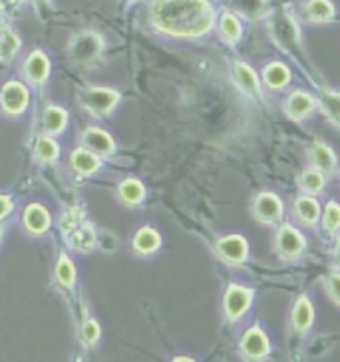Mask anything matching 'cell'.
Listing matches in <instances>:
<instances>
[{
	"instance_id": "obj_1",
	"label": "cell",
	"mask_w": 340,
	"mask_h": 362,
	"mask_svg": "<svg viewBox=\"0 0 340 362\" xmlns=\"http://www.w3.org/2000/svg\"><path fill=\"white\" fill-rule=\"evenodd\" d=\"M151 22L163 34L199 38L215 26V8L209 0H156Z\"/></svg>"
},
{
	"instance_id": "obj_2",
	"label": "cell",
	"mask_w": 340,
	"mask_h": 362,
	"mask_svg": "<svg viewBox=\"0 0 340 362\" xmlns=\"http://www.w3.org/2000/svg\"><path fill=\"white\" fill-rule=\"evenodd\" d=\"M82 106L96 117L107 116L119 102V94L110 88H88L80 94Z\"/></svg>"
},
{
	"instance_id": "obj_3",
	"label": "cell",
	"mask_w": 340,
	"mask_h": 362,
	"mask_svg": "<svg viewBox=\"0 0 340 362\" xmlns=\"http://www.w3.org/2000/svg\"><path fill=\"white\" fill-rule=\"evenodd\" d=\"M305 247H307V239H305V235L300 233L297 227H293V225L288 223L279 227L275 237V251L281 259H287V261L297 259V257L303 255Z\"/></svg>"
},
{
	"instance_id": "obj_4",
	"label": "cell",
	"mask_w": 340,
	"mask_h": 362,
	"mask_svg": "<svg viewBox=\"0 0 340 362\" xmlns=\"http://www.w3.org/2000/svg\"><path fill=\"white\" fill-rule=\"evenodd\" d=\"M253 215H255V219L259 223L276 225L283 219V215H285L283 199L271 192L259 193L255 197V202H253Z\"/></svg>"
},
{
	"instance_id": "obj_5",
	"label": "cell",
	"mask_w": 340,
	"mask_h": 362,
	"mask_svg": "<svg viewBox=\"0 0 340 362\" xmlns=\"http://www.w3.org/2000/svg\"><path fill=\"white\" fill-rule=\"evenodd\" d=\"M253 297H255V293H253L251 288L241 287V285H229L223 298V307L227 319L231 320V322L241 319L245 313L251 309Z\"/></svg>"
},
{
	"instance_id": "obj_6",
	"label": "cell",
	"mask_w": 340,
	"mask_h": 362,
	"mask_svg": "<svg viewBox=\"0 0 340 362\" xmlns=\"http://www.w3.org/2000/svg\"><path fill=\"white\" fill-rule=\"evenodd\" d=\"M68 50H70V56L74 58L76 62H92L104 50V40L96 33L78 34V36L72 38Z\"/></svg>"
},
{
	"instance_id": "obj_7",
	"label": "cell",
	"mask_w": 340,
	"mask_h": 362,
	"mask_svg": "<svg viewBox=\"0 0 340 362\" xmlns=\"http://www.w3.org/2000/svg\"><path fill=\"white\" fill-rule=\"evenodd\" d=\"M241 352H243L245 358L249 361H261L265 358L266 354L271 352V341L266 337V332L259 325L251 327L243 334L241 339Z\"/></svg>"
},
{
	"instance_id": "obj_8",
	"label": "cell",
	"mask_w": 340,
	"mask_h": 362,
	"mask_svg": "<svg viewBox=\"0 0 340 362\" xmlns=\"http://www.w3.org/2000/svg\"><path fill=\"white\" fill-rule=\"evenodd\" d=\"M217 253L229 265H241L249 257V241L243 235H227L217 241Z\"/></svg>"
},
{
	"instance_id": "obj_9",
	"label": "cell",
	"mask_w": 340,
	"mask_h": 362,
	"mask_svg": "<svg viewBox=\"0 0 340 362\" xmlns=\"http://www.w3.org/2000/svg\"><path fill=\"white\" fill-rule=\"evenodd\" d=\"M0 102H2V107L6 114L18 116L28 106V88L20 82H8L2 88Z\"/></svg>"
},
{
	"instance_id": "obj_10",
	"label": "cell",
	"mask_w": 340,
	"mask_h": 362,
	"mask_svg": "<svg viewBox=\"0 0 340 362\" xmlns=\"http://www.w3.org/2000/svg\"><path fill=\"white\" fill-rule=\"evenodd\" d=\"M315 106H317V100L315 98L307 94V92H303V90H297V92H293L288 96L287 104H285V114L291 119L300 122V119H305L315 110Z\"/></svg>"
},
{
	"instance_id": "obj_11",
	"label": "cell",
	"mask_w": 340,
	"mask_h": 362,
	"mask_svg": "<svg viewBox=\"0 0 340 362\" xmlns=\"http://www.w3.org/2000/svg\"><path fill=\"white\" fill-rule=\"evenodd\" d=\"M235 80L239 82L241 90H243L247 96L255 98V100H261L263 92H261V80L257 72L245 62H235Z\"/></svg>"
},
{
	"instance_id": "obj_12",
	"label": "cell",
	"mask_w": 340,
	"mask_h": 362,
	"mask_svg": "<svg viewBox=\"0 0 340 362\" xmlns=\"http://www.w3.org/2000/svg\"><path fill=\"white\" fill-rule=\"evenodd\" d=\"M310 161L324 175H332L336 171V165H339L332 148H330L329 144H322V141L312 144V148H310Z\"/></svg>"
},
{
	"instance_id": "obj_13",
	"label": "cell",
	"mask_w": 340,
	"mask_h": 362,
	"mask_svg": "<svg viewBox=\"0 0 340 362\" xmlns=\"http://www.w3.org/2000/svg\"><path fill=\"white\" fill-rule=\"evenodd\" d=\"M84 146L90 151H94L96 156H110V153H114V149H116V144H114V139L107 136L104 129L100 128H88L84 132Z\"/></svg>"
},
{
	"instance_id": "obj_14",
	"label": "cell",
	"mask_w": 340,
	"mask_h": 362,
	"mask_svg": "<svg viewBox=\"0 0 340 362\" xmlns=\"http://www.w3.org/2000/svg\"><path fill=\"white\" fill-rule=\"evenodd\" d=\"M312 320H315V307L307 295H300L293 307V315H291L293 329L297 332H305L312 327Z\"/></svg>"
},
{
	"instance_id": "obj_15",
	"label": "cell",
	"mask_w": 340,
	"mask_h": 362,
	"mask_svg": "<svg viewBox=\"0 0 340 362\" xmlns=\"http://www.w3.org/2000/svg\"><path fill=\"white\" fill-rule=\"evenodd\" d=\"M24 74L34 84H42L50 74V60L46 58V54L40 52V50L30 54L26 58V64H24Z\"/></svg>"
},
{
	"instance_id": "obj_16",
	"label": "cell",
	"mask_w": 340,
	"mask_h": 362,
	"mask_svg": "<svg viewBox=\"0 0 340 362\" xmlns=\"http://www.w3.org/2000/svg\"><path fill=\"white\" fill-rule=\"evenodd\" d=\"M24 225H26V229L30 233L42 235L50 227V214L44 209L42 205H38V203L28 205L26 211H24Z\"/></svg>"
},
{
	"instance_id": "obj_17",
	"label": "cell",
	"mask_w": 340,
	"mask_h": 362,
	"mask_svg": "<svg viewBox=\"0 0 340 362\" xmlns=\"http://www.w3.org/2000/svg\"><path fill=\"white\" fill-rule=\"evenodd\" d=\"M334 4L330 0H308L305 4V18L315 24H324L334 18Z\"/></svg>"
},
{
	"instance_id": "obj_18",
	"label": "cell",
	"mask_w": 340,
	"mask_h": 362,
	"mask_svg": "<svg viewBox=\"0 0 340 362\" xmlns=\"http://www.w3.org/2000/svg\"><path fill=\"white\" fill-rule=\"evenodd\" d=\"M295 214L305 225H317L319 223L320 215V205L315 197L310 195H300L297 202H295Z\"/></svg>"
},
{
	"instance_id": "obj_19",
	"label": "cell",
	"mask_w": 340,
	"mask_h": 362,
	"mask_svg": "<svg viewBox=\"0 0 340 362\" xmlns=\"http://www.w3.org/2000/svg\"><path fill=\"white\" fill-rule=\"evenodd\" d=\"M263 80L271 90H283L291 82V70L283 62H271L263 70Z\"/></svg>"
},
{
	"instance_id": "obj_20",
	"label": "cell",
	"mask_w": 340,
	"mask_h": 362,
	"mask_svg": "<svg viewBox=\"0 0 340 362\" xmlns=\"http://www.w3.org/2000/svg\"><path fill=\"white\" fill-rule=\"evenodd\" d=\"M161 245V237L156 229L151 227H143L139 229L136 237H134V249L138 251L139 255H151L156 253Z\"/></svg>"
},
{
	"instance_id": "obj_21",
	"label": "cell",
	"mask_w": 340,
	"mask_h": 362,
	"mask_svg": "<svg viewBox=\"0 0 340 362\" xmlns=\"http://www.w3.org/2000/svg\"><path fill=\"white\" fill-rule=\"evenodd\" d=\"M219 34H221L225 42H239L241 36H243V24L239 21V16L233 14V12H223L221 18H219Z\"/></svg>"
},
{
	"instance_id": "obj_22",
	"label": "cell",
	"mask_w": 340,
	"mask_h": 362,
	"mask_svg": "<svg viewBox=\"0 0 340 362\" xmlns=\"http://www.w3.org/2000/svg\"><path fill=\"white\" fill-rule=\"evenodd\" d=\"M68 239H70V245L74 247L76 251H90L96 247V231L92 225H78L74 231L68 233Z\"/></svg>"
},
{
	"instance_id": "obj_23",
	"label": "cell",
	"mask_w": 340,
	"mask_h": 362,
	"mask_svg": "<svg viewBox=\"0 0 340 362\" xmlns=\"http://www.w3.org/2000/svg\"><path fill=\"white\" fill-rule=\"evenodd\" d=\"M70 163H72V168L78 173H84V175L96 173L100 170V165H102L96 153L90 151V149H76L74 153H72V158H70Z\"/></svg>"
},
{
	"instance_id": "obj_24",
	"label": "cell",
	"mask_w": 340,
	"mask_h": 362,
	"mask_svg": "<svg viewBox=\"0 0 340 362\" xmlns=\"http://www.w3.org/2000/svg\"><path fill=\"white\" fill-rule=\"evenodd\" d=\"M68 124V112L58 106H48L44 112V128L50 134H60Z\"/></svg>"
},
{
	"instance_id": "obj_25",
	"label": "cell",
	"mask_w": 340,
	"mask_h": 362,
	"mask_svg": "<svg viewBox=\"0 0 340 362\" xmlns=\"http://www.w3.org/2000/svg\"><path fill=\"white\" fill-rule=\"evenodd\" d=\"M117 193H119L122 202L128 203V205H138V203L143 202V197H146V189H143V185H141L138 180L122 181Z\"/></svg>"
},
{
	"instance_id": "obj_26",
	"label": "cell",
	"mask_w": 340,
	"mask_h": 362,
	"mask_svg": "<svg viewBox=\"0 0 340 362\" xmlns=\"http://www.w3.org/2000/svg\"><path fill=\"white\" fill-rule=\"evenodd\" d=\"M320 107L324 116L329 117L330 124L340 126V92H322L320 96Z\"/></svg>"
},
{
	"instance_id": "obj_27",
	"label": "cell",
	"mask_w": 340,
	"mask_h": 362,
	"mask_svg": "<svg viewBox=\"0 0 340 362\" xmlns=\"http://www.w3.org/2000/svg\"><path fill=\"white\" fill-rule=\"evenodd\" d=\"M324 173L319 171L317 168H312V170L303 171V175H300V187H303V192L308 193V195H317L324 189Z\"/></svg>"
},
{
	"instance_id": "obj_28",
	"label": "cell",
	"mask_w": 340,
	"mask_h": 362,
	"mask_svg": "<svg viewBox=\"0 0 340 362\" xmlns=\"http://www.w3.org/2000/svg\"><path fill=\"white\" fill-rule=\"evenodd\" d=\"M322 229L327 235H334L340 229V203L329 202L322 214Z\"/></svg>"
},
{
	"instance_id": "obj_29",
	"label": "cell",
	"mask_w": 340,
	"mask_h": 362,
	"mask_svg": "<svg viewBox=\"0 0 340 362\" xmlns=\"http://www.w3.org/2000/svg\"><path fill=\"white\" fill-rule=\"evenodd\" d=\"M20 48L18 36L11 30H2L0 33V60H11L14 54Z\"/></svg>"
},
{
	"instance_id": "obj_30",
	"label": "cell",
	"mask_w": 340,
	"mask_h": 362,
	"mask_svg": "<svg viewBox=\"0 0 340 362\" xmlns=\"http://www.w3.org/2000/svg\"><path fill=\"white\" fill-rule=\"evenodd\" d=\"M56 279L60 281V285L64 287H72L76 281V269L72 265V261L66 255L60 257L58 265H56Z\"/></svg>"
},
{
	"instance_id": "obj_31",
	"label": "cell",
	"mask_w": 340,
	"mask_h": 362,
	"mask_svg": "<svg viewBox=\"0 0 340 362\" xmlns=\"http://www.w3.org/2000/svg\"><path fill=\"white\" fill-rule=\"evenodd\" d=\"M58 153H60V149H58V144H56L54 139H38V144H36V156H38L40 160L50 163V161L58 160Z\"/></svg>"
},
{
	"instance_id": "obj_32",
	"label": "cell",
	"mask_w": 340,
	"mask_h": 362,
	"mask_svg": "<svg viewBox=\"0 0 340 362\" xmlns=\"http://www.w3.org/2000/svg\"><path fill=\"white\" fill-rule=\"evenodd\" d=\"M82 219H84V214H82L80 209H70V211H66V214L62 215L60 227H62V231L68 235L70 231H74L78 225H82Z\"/></svg>"
},
{
	"instance_id": "obj_33",
	"label": "cell",
	"mask_w": 340,
	"mask_h": 362,
	"mask_svg": "<svg viewBox=\"0 0 340 362\" xmlns=\"http://www.w3.org/2000/svg\"><path fill=\"white\" fill-rule=\"evenodd\" d=\"M237 4H239V11L249 18H257L265 8V0H237Z\"/></svg>"
},
{
	"instance_id": "obj_34",
	"label": "cell",
	"mask_w": 340,
	"mask_h": 362,
	"mask_svg": "<svg viewBox=\"0 0 340 362\" xmlns=\"http://www.w3.org/2000/svg\"><path fill=\"white\" fill-rule=\"evenodd\" d=\"M324 288L329 293V297L340 307V273H330L324 279Z\"/></svg>"
},
{
	"instance_id": "obj_35",
	"label": "cell",
	"mask_w": 340,
	"mask_h": 362,
	"mask_svg": "<svg viewBox=\"0 0 340 362\" xmlns=\"http://www.w3.org/2000/svg\"><path fill=\"white\" fill-rule=\"evenodd\" d=\"M100 339V325L96 320H86L82 327V341L86 344H94Z\"/></svg>"
},
{
	"instance_id": "obj_36",
	"label": "cell",
	"mask_w": 340,
	"mask_h": 362,
	"mask_svg": "<svg viewBox=\"0 0 340 362\" xmlns=\"http://www.w3.org/2000/svg\"><path fill=\"white\" fill-rule=\"evenodd\" d=\"M11 211H12L11 197H6V195H0V219H4L6 215H11Z\"/></svg>"
},
{
	"instance_id": "obj_37",
	"label": "cell",
	"mask_w": 340,
	"mask_h": 362,
	"mask_svg": "<svg viewBox=\"0 0 340 362\" xmlns=\"http://www.w3.org/2000/svg\"><path fill=\"white\" fill-rule=\"evenodd\" d=\"M334 255H336V261L340 263V239H339V243H336V249H334Z\"/></svg>"
},
{
	"instance_id": "obj_38",
	"label": "cell",
	"mask_w": 340,
	"mask_h": 362,
	"mask_svg": "<svg viewBox=\"0 0 340 362\" xmlns=\"http://www.w3.org/2000/svg\"><path fill=\"white\" fill-rule=\"evenodd\" d=\"M40 2H48V0H40Z\"/></svg>"
},
{
	"instance_id": "obj_39",
	"label": "cell",
	"mask_w": 340,
	"mask_h": 362,
	"mask_svg": "<svg viewBox=\"0 0 340 362\" xmlns=\"http://www.w3.org/2000/svg\"><path fill=\"white\" fill-rule=\"evenodd\" d=\"M0 235H2V231H0Z\"/></svg>"
}]
</instances>
